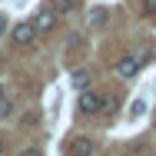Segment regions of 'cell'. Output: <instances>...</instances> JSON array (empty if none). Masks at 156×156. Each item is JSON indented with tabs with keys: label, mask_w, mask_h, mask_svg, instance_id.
<instances>
[{
	"label": "cell",
	"mask_w": 156,
	"mask_h": 156,
	"mask_svg": "<svg viewBox=\"0 0 156 156\" xmlns=\"http://www.w3.org/2000/svg\"><path fill=\"white\" fill-rule=\"evenodd\" d=\"M57 20H60V17H57V10H53V7H43L30 23H33V30H37V33H50L53 27H57Z\"/></svg>",
	"instance_id": "1"
},
{
	"label": "cell",
	"mask_w": 156,
	"mask_h": 156,
	"mask_svg": "<svg viewBox=\"0 0 156 156\" xmlns=\"http://www.w3.org/2000/svg\"><path fill=\"white\" fill-rule=\"evenodd\" d=\"M10 40H13L17 47H30L33 40H37V30H33V23H17V27L10 30Z\"/></svg>",
	"instance_id": "2"
},
{
	"label": "cell",
	"mask_w": 156,
	"mask_h": 156,
	"mask_svg": "<svg viewBox=\"0 0 156 156\" xmlns=\"http://www.w3.org/2000/svg\"><path fill=\"white\" fill-rule=\"evenodd\" d=\"M140 66H143V57H123V60L116 63V76L120 80H133L140 73Z\"/></svg>",
	"instance_id": "3"
},
{
	"label": "cell",
	"mask_w": 156,
	"mask_h": 156,
	"mask_svg": "<svg viewBox=\"0 0 156 156\" xmlns=\"http://www.w3.org/2000/svg\"><path fill=\"white\" fill-rule=\"evenodd\" d=\"M76 110H80V113H96V110H100V96H96L93 90H80V96H76Z\"/></svg>",
	"instance_id": "4"
},
{
	"label": "cell",
	"mask_w": 156,
	"mask_h": 156,
	"mask_svg": "<svg viewBox=\"0 0 156 156\" xmlns=\"http://www.w3.org/2000/svg\"><path fill=\"white\" fill-rule=\"evenodd\" d=\"M70 156H93L96 153V146H93V140H87V136H76L73 143H70V150H66Z\"/></svg>",
	"instance_id": "5"
},
{
	"label": "cell",
	"mask_w": 156,
	"mask_h": 156,
	"mask_svg": "<svg viewBox=\"0 0 156 156\" xmlns=\"http://www.w3.org/2000/svg\"><path fill=\"white\" fill-rule=\"evenodd\" d=\"M70 80H73V87H76V90H90V80H93V73H90L87 66H80V70H73V76H70Z\"/></svg>",
	"instance_id": "6"
},
{
	"label": "cell",
	"mask_w": 156,
	"mask_h": 156,
	"mask_svg": "<svg viewBox=\"0 0 156 156\" xmlns=\"http://www.w3.org/2000/svg\"><path fill=\"white\" fill-rule=\"evenodd\" d=\"M50 7L57 10V17H66V13H73L80 7V0H50Z\"/></svg>",
	"instance_id": "7"
},
{
	"label": "cell",
	"mask_w": 156,
	"mask_h": 156,
	"mask_svg": "<svg viewBox=\"0 0 156 156\" xmlns=\"http://www.w3.org/2000/svg\"><path fill=\"white\" fill-rule=\"evenodd\" d=\"M116 106H120V96H116V93H103V96H100V110H106V113H113Z\"/></svg>",
	"instance_id": "8"
},
{
	"label": "cell",
	"mask_w": 156,
	"mask_h": 156,
	"mask_svg": "<svg viewBox=\"0 0 156 156\" xmlns=\"http://www.w3.org/2000/svg\"><path fill=\"white\" fill-rule=\"evenodd\" d=\"M13 110H17V103H13L10 96H0V120H10Z\"/></svg>",
	"instance_id": "9"
},
{
	"label": "cell",
	"mask_w": 156,
	"mask_h": 156,
	"mask_svg": "<svg viewBox=\"0 0 156 156\" xmlns=\"http://www.w3.org/2000/svg\"><path fill=\"white\" fill-rule=\"evenodd\" d=\"M106 17H110V13H106V7H96L93 13H90V27H103V23H106Z\"/></svg>",
	"instance_id": "10"
},
{
	"label": "cell",
	"mask_w": 156,
	"mask_h": 156,
	"mask_svg": "<svg viewBox=\"0 0 156 156\" xmlns=\"http://www.w3.org/2000/svg\"><path fill=\"white\" fill-rule=\"evenodd\" d=\"M143 113H146V103H143V100H136V103H133V110H129V116H143Z\"/></svg>",
	"instance_id": "11"
},
{
	"label": "cell",
	"mask_w": 156,
	"mask_h": 156,
	"mask_svg": "<svg viewBox=\"0 0 156 156\" xmlns=\"http://www.w3.org/2000/svg\"><path fill=\"white\" fill-rule=\"evenodd\" d=\"M20 156H43V153H40L37 146H27V150H20Z\"/></svg>",
	"instance_id": "12"
},
{
	"label": "cell",
	"mask_w": 156,
	"mask_h": 156,
	"mask_svg": "<svg viewBox=\"0 0 156 156\" xmlns=\"http://www.w3.org/2000/svg\"><path fill=\"white\" fill-rule=\"evenodd\" d=\"M143 10L146 13H156V0H143Z\"/></svg>",
	"instance_id": "13"
},
{
	"label": "cell",
	"mask_w": 156,
	"mask_h": 156,
	"mask_svg": "<svg viewBox=\"0 0 156 156\" xmlns=\"http://www.w3.org/2000/svg\"><path fill=\"white\" fill-rule=\"evenodd\" d=\"M3 33H7V17L0 13V37H3Z\"/></svg>",
	"instance_id": "14"
},
{
	"label": "cell",
	"mask_w": 156,
	"mask_h": 156,
	"mask_svg": "<svg viewBox=\"0 0 156 156\" xmlns=\"http://www.w3.org/2000/svg\"><path fill=\"white\" fill-rule=\"evenodd\" d=\"M0 156H3V140H0Z\"/></svg>",
	"instance_id": "15"
},
{
	"label": "cell",
	"mask_w": 156,
	"mask_h": 156,
	"mask_svg": "<svg viewBox=\"0 0 156 156\" xmlns=\"http://www.w3.org/2000/svg\"><path fill=\"white\" fill-rule=\"evenodd\" d=\"M0 96H3V83H0Z\"/></svg>",
	"instance_id": "16"
}]
</instances>
